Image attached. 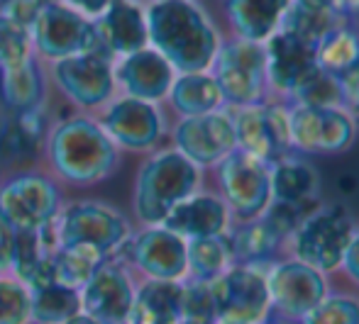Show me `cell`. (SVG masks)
Wrapping results in <instances>:
<instances>
[{"instance_id": "obj_47", "label": "cell", "mask_w": 359, "mask_h": 324, "mask_svg": "<svg viewBox=\"0 0 359 324\" xmlns=\"http://www.w3.org/2000/svg\"><path fill=\"white\" fill-rule=\"evenodd\" d=\"M67 324H95V322L88 320V317H83V315H76L74 320H69Z\"/></svg>"}, {"instance_id": "obj_43", "label": "cell", "mask_w": 359, "mask_h": 324, "mask_svg": "<svg viewBox=\"0 0 359 324\" xmlns=\"http://www.w3.org/2000/svg\"><path fill=\"white\" fill-rule=\"evenodd\" d=\"M62 3L72 5V8H76L79 13H83V15H88L90 20H95L105 8H108L110 0H62Z\"/></svg>"}, {"instance_id": "obj_22", "label": "cell", "mask_w": 359, "mask_h": 324, "mask_svg": "<svg viewBox=\"0 0 359 324\" xmlns=\"http://www.w3.org/2000/svg\"><path fill=\"white\" fill-rule=\"evenodd\" d=\"M98 32V47L105 57H128L137 49L149 47L144 3L137 0H110L108 8L93 20Z\"/></svg>"}, {"instance_id": "obj_1", "label": "cell", "mask_w": 359, "mask_h": 324, "mask_svg": "<svg viewBox=\"0 0 359 324\" xmlns=\"http://www.w3.org/2000/svg\"><path fill=\"white\" fill-rule=\"evenodd\" d=\"M123 151L110 141L95 115L69 113L52 120L42 144V169L64 188H93L113 178Z\"/></svg>"}, {"instance_id": "obj_32", "label": "cell", "mask_w": 359, "mask_h": 324, "mask_svg": "<svg viewBox=\"0 0 359 324\" xmlns=\"http://www.w3.org/2000/svg\"><path fill=\"white\" fill-rule=\"evenodd\" d=\"M235 263L227 234L186 241V281H215Z\"/></svg>"}, {"instance_id": "obj_40", "label": "cell", "mask_w": 359, "mask_h": 324, "mask_svg": "<svg viewBox=\"0 0 359 324\" xmlns=\"http://www.w3.org/2000/svg\"><path fill=\"white\" fill-rule=\"evenodd\" d=\"M44 5H47V0H5L0 5V15L18 22L20 27L29 29V24L34 22V17H37Z\"/></svg>"}, {"instance_id": "obj_52", "label": "cell", "mask_w": 359, "mask_h": 324, "mask_svg": "<svg viewBox=\"0 0 359 324\" xmlns=\"http://www.w3.org/2000/svg\"><path fill=\"white\" fill-rule=\"evenodd\" d=\"M3 3H5V0H0V5H3Z\"/></svg>"}, {"instance_id": "obj_8", "label": "cell", "mask_w": 359, "mask_h": 324, "mask_svg": "<svg viewBox=\"0 0 359 324\" xmlns=\"http://www.w3.org/2000/svg\"><path fill=\"white\" fill-rule=\"evenodd\" d=\"M291 146L301 156H337L355 146L359 120L350 108L288 103Z\"/></svg>"}, {"instance_id": "obj_42", "label": "cell", "mask_w": 359, "mask_h": 324, "mask_svg": "<svg viewBox=\"0 0 359 324\" xmlns=\"http://www.w3.org/2000/svg\"><path fill=\"white\" fill-rule=\"evenodd\" d=\"M13 256H15V232L0 222V273L10 276L13 271Z\"/></svg>"}, {"instance_id": "obj_36", "label": "cell", "mask_w": 359, "mask_h": 324, "mask_svg": "<svg viewBox=\"0 0 359 324\" xmlns=\"http://www.w3.org/2000/svg\"><path fill=\"white\" fill-rule=\"evenodd\" d=\"M291 103L301 105H337V108H347L342 88L337 83L335 76L325 73V71L316 69L306 78V83L296 90V95L291 98Z\"/></svg>"}, {"instance_id": "obj_27", "label": "cell", "mask_w": 359, "mask_h": 324, "mask_svg": "<svg viewBox=\"0 0 359 324\" xmlns=\"http://www.w3.org/2000/svg\"><path fill=\"white\" fill-rule=\"evenodd\" d=\"M269 178L274 202L308 205V202L320 200V176L316 166L308 164L306 156L296 151L269 166Z\"/></svg>"}, {"instance_id": "obj_23", "label": "cell", "mask_w": 359, "mask_h": 324, "mask_svg": "<svg viewBox=\"0 0 359 324\" xmlns=\"http://www.w3.org/2000/svg\"><path fill=\"white\" fill-rule=\"evenodd\" d=\"M49 125V110L5 120L0 129V178L42 166V144Z\"/></svg>"}, {"instance_id": "obj_35", "label": "cell", "mask_w": 359, "mask_h": 324, "mask_svg": "<svg viewBox=\"0 0 359 324\" xmlns=\"http://www.w3.org/2000/svg\"><path fill=\"white\" fill-rule=\"evenodd\" d=\"M296 324H359V293L332 290Z\"/></svg>"}, {"instance_id": "obj_2", "label": "cell", "mask_w": 359, "mask_h": 324, "mask_svg": "<svg viewBox=\"0 0 359 324\" xmlns=\"http://www.w3.org/2000/svg\"><path fill=\"white\" fill-rule=\"evenodd\" d=\"M144 13L149 47L174 66L176 73L210 71L225 37L201 0H149Z\"/></svg>"}, {"instance_id": "obj_13", "label": "cell", "mask_w": 359, "mask_h": 324, "mask_svg": "<svg viewBox=\"0 0 359 324\" xmlns=\"http://www.w3.org/2000/svg\"><path fill=\"white\" fill-rule=\"evenodd\" d=\"M215 322L213 324H269L274 320L266 266L232 263L213 281Z\"/></svg>"}, {"instance_id": "obj_46", "label": "cell", "mask_w": 359, "mask_h": 324, "mask_svg": "<svg viewBox=\"0 0 359 324\" xmlns=\"http://www.w3.org/2000/svg\"><path fill=\"white\" fill-rule=\"evenodd\" d=\"M337 188L342 190V193H352V190H357V178L352 174H345L337 178Z\"/></svg>"}, {"instance_id": "obj_51", "label": "cell", "mask_w": 359, "mask_h": 324, "mask_svg": "<svg viewBox=\"0 0 359 324\" xmlns=\"http://www.w3.org/2000/svg\"><path fill=\"white\" fill-rule=\"evenodd\" d=\"M137 3H144V5H147V3H149V0H137Z\"/></svg>"}, {"instance_id": "obj_18", "label": "cell", "mask_w": 359, "mask_h": 324, "mask_svg": "<svg viewBox=\"0 0 359 324\" xmlns=\"http://www.w3.org/2000/svg\"><path fill=\"white\" fill-rule=\"evenodd\" d=\"M137 281L118 256L108 259L79 290L81 315L95 324H128Z\"/></svg>"}, {"instance_id": "obj_10", "label": "cell", "mask_w": 359, "mask_h": 324, "mask_svg": "<svg viewBox=\"0 0 359 324\" xmlns=\"http://www.w3.org/2000/svg\"><path fill=\"white\" fill-rule=\"evenodd\" d=\"M29 39L34 57L44 64L83 52H100L95 22L62 0H47V5L29 24Z\"/></svg>"}, {"instance_id": "obj_3", "label": "cell", "mask_w": 359, "mask_h": 324, "mask_svg": "<svg viewBox=\"0 0 359 324\" xmlns=\"http://www.w3.org/2000/svg\"><path fill=\"white\" fill-rule=\"evenodd\" d=\"M205 171L171 144L147 154L133 185V217L140 225H161L164 217L203 188Z\"/></svg>"}, {"instance_id": "obj_6", "label": "cell", "mask_w": 359, "mask_h": 324, "mask_svg": "<svg viewBox=\"0 0 359 324\" xmlns=\"http://www.w3.org/2000/svg\"><path fill=\"white\" fill-rule=\"evenodd\" d=\"M64 202V185L42 166L0 178V222L13 232L47 230Z\"/></svg>"}, {"instance_id": "obj_7", "label": "cell", "mask_w": 359, "mask_h": 324, "mask_svg": "<svg viewBox=\"0 0 359 324\" xmlns=\"http://www.w3.org/2000/svg\"><path fill=\"white\" fill-rule=\"evenodd\" d=\"M95 120L110 141L125 154L147 156L164 146V139L169 136L164 103H149L123 93H115L95 113Z\"/></svg>"}, {"instance_id": "obj_37", "label": "cell", "mask_w": 359, "mask_h": 324, "mask_svg": "<svg viewBox=\"0 0 359 324\" xmlns=\"http://www.w3.org/2000/svg\"><path fill=\"white\" fill-rule=\"evenodd\" d=\"M0 324H29V290L15 276L0 273Z\"/></svg>"}, {"instance_id": "obj_49", "label": "cell", "mask_w": 359, "mask_h": 324, "mask_svg": "<svg viewBox=\"0 0 359 324\" xmlns=\"http://www.w3.org/2000/svg\"><path fill=\"white\" fill-rule=\"evenodd\" d=\"M269 324H288V322H281V320H276V317H274V320H271Z\"/></svg>"}, {"instance_id": "obj_28", "label": "cell", "mask_w": 359, "mask_h": 324, "mask_svg": "<svg viewBox=\"0 0 359 324\" xmlns=\"http://www.w3.org/2000/svg\"><path fill=\"white\" fill-rule=\"evenodd\" d=\"M230 249L235 263H255L266 266L279 256H286V241L274 232V227L264 217H255L247 222H232L230 232Z\"/></svg>"}, {"instance_id": "obj_25", "label": "cell", "mask_w": 359, "mask_h": 324, "mask_svg": "<svg viewBox=\"0 0 359 324\" xmlns=\"http://www.w3.org/2000/svg\"><path fill=\"white\" fill-rule=\"evenodd\" d=\"M291 0H222L230 37L264 44L279 29Z\"/></svg>"}, {"instance_id": "obj_41", "label": "cell", "mask_w": 359, "mask_h": 324, "mask_svg": "<svg viewBox=\"0 0 359 324\" xmlns=\"http://www.w3.org/2000/svg\"><path fill=\"white\" fill-rule=\"evenodd\" d=\"M340 273L347 278V281H350V286L359 293V227H357L355 237H352L350 246H347L345 256H342Z\"/></svg>"}, {"instance_id": "obj_48", "label": "cell", "mask_w": 359, "mask_h": 324, "mask_svg": "<svg viewBox=\"0 0 359 324\" xmlns=\"http://www.w3.org/2000/svg\"><path fill=\"white\" fill-rule=\"evenodd\" d=\"M350 110H352V113H355V118L359 120V93H357V98L352 100V108H350Z\"/></svg>"}, {"instance_id": "obj_29", "label": "cell", "mask_w": 359, "mask_h": 324, "mask_svg": "<svg viewBox=\"0 0 359 324\" xmlns=\"http://www.w3.org/2000/svg\"><path fill=\"white\" fill-rule=\"evenodd\" d=\"M164 103L176 118H196V115H208L225 108V100L210 71L176 73Z\"/></svg>"}, {"instance_id": "obj_19", "label": "cell", "mask_w": 359, "mask_h": 324, "mask_svg": "<svg viewBox=\"0 0 359 324\" xmlns=\"http://www.w3.org/2000/svg\"><path fill=\"white\" fill-rule=\"evenodd\" d=\"M266 57V90L271 100L291 103L296 90L306 83V78L318 69L316 64V47L306 39L276 29L264 42Z\"/></svg>"}, {"instance_id": "obj_33", "label": "cell", "mask_w": 359, "mask_h": 324, "mask_svg": "<svg viewBox=\"0 0 359 324\" xmlns=\"http://www.w3.org/2000/svg\"><path fill=\"white\" fill-rule=\"evenodd\" d=\"M105 261H108V256L93 246H59L54 254V281L74 288V290H81Z\"/></svg>"}, {"instance_id": "obj_12", "label": "cell", "mask_w": 359, "mask_h": 324, "mask_svg": "<svg viewBox=\"0 0 359 324\" xmlns=\"http://www.w3.org/2000/svg\"><path fill=\"white\" fill-rule=\"evenodd\" d=\"M215 193L225 200L235 222L262 217L271 205L269 166L242 149H232L213 166Z\"/></svg>"}, {"instance_id": "obj_34", "label": "cell", "mask_w": 359, "mask_h": 324, "mask_svg": "<svg viewBox=\"0 0 359 324\" xmlns=\"http://www.w3.org/2000/svg\"><path fill=\"white\" fill-rule=\"evenodd\" d=\"M340 20H345L342 15L337 13H325V10H308V8H301V5H288V10L281 17V24L279 29H286V32L296 34V37L306 39L308 44L316 47L318 42L323 39V34L327 29L335 27ZM350 20V17H347Z\"/></svg>"}, {"instance_id": "obj_50", "label": "cell", "mask_w": 359, "mask_h": 324, "mask_svg": "<svg viewBox=\"0 0 359 324\" xmlns=\"http://www.w3.org/2000/svg\"><path fill=\"white\" fill-rule=\"evenodd\" d=\"M181 324H205V322H181Z\"/></svg>"}, {"instance_id": "obj_44", "label": "cell", "mask_w": 359, "mask_h": 324, "mask_svg": "<svg viewBox=\"0 0 359 324\" xmlns=\"http://www.w3.org/2000/svg\"><path fill=\"white\" fill-rule=\"evenodd\" d=\"M332 5H335V10L342 17L355 20L359 15V0H332Z\"/></svg>"}, {"instance_id": "obj_5", "label": "cell", "mask_w": 359, "mask_h": 324, "mask_svg": "<svg viewBox=\"0 0 359 324\" xmlns=\"http://www.w3.org/2000/svg\"><path fill=\"white\" fill-rule=\"evenodd\" d=\"M57 246L86 244L115 259L135 225L123 210L103 200H67L52 222Z\"/></svg>"}, {"instance_id": "obj_26", "label": "cell", "mask_w": 359, "mask_h": 324, "mask_svg": "<svg viewBox=\"0 0 359 324\" xmlns=\"http://www.w3.org/2000/svg\"><path fill=\"white\" fill-rule=\"evenodd\" d=\"M184 322V283L137 281L128 324H181Z\"/></svg>"}, {"instance_id": "obj_14", "label": "cell", "mask_w": 359, "mask_h": 324, "mask_svg": "<svg viewBox=\"0 0 359 324\" xmlns=\"http://www.w3.org/2000/svg\"><path fill=\"white\" fill-rule=\"evenodd\" d=\"M118 259L142 281H186V239L164 225H140Z\"/></svg>"}, {"instance_id": "obj_39", "label": "cell", "mask_w": 359, "mask_h": 324, "mask_svg": "<svg viewBox=\"0 0 359 324\" xmlns=\"http://www.w3.org/2000/svg\"><path fill=\"white\" fill-rule=\"evenodd\" d=\"M29 54H34L29 29L20 27L18 22H13V20H8L5 15H0V69L22 62Z\"/></svg>"}, {"instance_id": "obj_17", "label": "cell", "mask_w": 359, "mask_h": 324, "mask_svg": "<svg viewBox=\"0 0 359 324\" xmlns=\"http://www.w3.org/2000/svg\"><path fill=\"white\" fill-rule=\"evenodd\" d=\"M169 141L198 169L210 171L217 161L237 149L232 113L222 108L196 118H176L174 125H169Z\"/></svg>"}, {"instance_id": "obj_31", "label": "cell", "mask_w": 359, "mask_h": 324, "mask_svg": "<svg viewBox=\"0 0 359 324\" xmlns=\"http://www.w3.org/2000/svg\"><path fill=\"white\" fill-rule=\"evenodd\" d=\"M81 315L79 290L57 281L29 288V324H67Z\"/></svg>"}, {"instance_id": "obj_45", "label": "cell", "mask_w": 359, "mask_h": 324, "mask_svg": "<svg viewBox=\"0 0 359 324\" xmlns=\"http://www.w3.org/2000/svg\"><path fill=\"white\" fill-rule=\"evenodd\" d=\"M293 5H301V8H308V10H325V13H337L332 0H291ZM340 15V13H337Z\"/></svg>"}, {"instance_id": "obj_4", "label": "cell", "mask_w": 359, "mask_h": 324, "mask_svg": "<svg viewBox=\"0 0 359 324\" xmlns=\"http://www.w3.org/2000/svg\"><path fill=\"white\" fill-rule=\"evenodd\" d=\"M357 232V222L345 205L318 202L301 220L286 244V256L318 268L325 276L340 273L342 256Z\"/></svg>"}, {"instance_id": "obj_21", "label": "cell", "mask_w": 359, "mask_h": 324, "mask_svg": "<svg viewBox=\"0 0 359 324\" xmlns=\"http://www.w3.org/2000/svg\"><path fill=\"white\" fill-rule=\"evenodd\" d=\"M49 93L52 83L47 76V64L34 54L0 69V110L5 118L49 110Z\"/></svg>"}, {"instance_id": "obj_38", "label": "cell", "mask_w": 359, "mask_h": 324, "mask_svg": "<svg viewBox=\"0 0 359 324\" xmlns=\"http://www.w3.org/2000/svg\"><path fill=\"white\" fill-rule=\"evenodd\" d=\"M184 322H215L213 281H184Z\"/></svg>"}, {"instance_id": "obj_20", "label": "cell", "mask_w": 359, "mask_h": 324, "mask_svg": "<svg viewBox=\"0 0 359 324\" xmlns=\"http://www.w3.org/2000/svg\"><path fill=\"white\" fill-rule=\"evenodd\" d=\"M113 76L118 93L149 100V103H164L176 78V71L154 47H144L128 57L115 59Z\"/></svg>"}, {"instance_id": "obj_15", "label": "cell", "mask_w": 359, "mask_h": 324, "mask_svg": "<svg viewBox=\"0 0 359 324\" xmlns=\"http://www.w3.org/2000/svg\"><path fill=\"white\" fill-rule=\"evenodd\" d=\"M266 286L276 320L296 324L330 293V276L293 256H279L266 263Z\"/></svg>"}, {"instance_id": "obj_30", "label": "cell", "mask_w": 359, "mask_h": 324, "mask_svg": "<svg viewBox=\"0 0 359 324\" xmlns=\"http://www.w3.org/2000/svg\"><path fill=\"white\" fill-rule=\"evenodd\" d=\"M316 64L337 80L359 71V27L355 20H340L316 44Z\"/></svg>"}, {"instance_id": "obj_11", "label": "cell", "mask_w": 359, "mask_h": 324, "mask_svg": "<svg viewBox=\"0 0 359 324\" xmlns=\"http://www.w3.org/2000/svg\"><path fill=\"white\" fill-rule=\"evenodd\" d=\"M52 88L67 100L76 113L95 115L118 90H115L113 59L100 52H83L76 57L47 64Z\"/></svg>"}, {"instance_id": "obj_16", "label": "cell", "mask_w": 359, "mask_h": 324, "mask_svg": "<svg viewBox=\"0 0 359 324\" xmlns=\"http://www.w3.org/2000/svg\"><path fill=\"white\" fill-rule=\"evenodd\" d=\"M230 113L232 125H235L237 149L264 161L266 166L293 154L286 103L266 98L262 103L230 110Z\"/></svg>"}, {"instance_id": "obj_9", "label": "cell", "mask_w": 359, "mask_h": 324, "mask_svg": "<svg viewBox=\"0 0 359 324\" xmlns=\"http://www.w3.org/2000/svg\"><path fill=\"white\" fill-rule=\"evenodd\" d=\"M210 73L227 110L247 108L269 98L264 44L259 42L225 37L210 64Z\"/></svg>"}, {"instance_id": "obj_24", "label": "cell", "mask_w": 359, "mask_h": 324, "mask_svg": "<svg viewBox=\"0 0 359 324\" xmlns=\"http://www.w3.org/2000/svg\"><path fill=\"white\" fill-rule=\"evenodd\" d=\"M232 215L225 200L215 190H196L186 200H181L161 225L179 234L181 239H198V237H217L227 234L232 227Z\"/></svg>"}]
</instances>
